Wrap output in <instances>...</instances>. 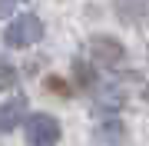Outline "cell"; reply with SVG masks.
I'll list each match as a JSON object with an SVG mask.
<instances>
[{"label": "cell", "instance_id": "2", "mask_svg": "<svg viewBox=\"0 0 149 146\" xmlns=\"http://www.w3.org/2000/svg\"><path fill=\"white\" fill-rule=\"evenodd\" d=\"M27 143L30 146H56L60 143V123L47 113L27 116Z\"/></svg>", "mask_w": 149, "mask_h": 146}, {"label": "cell", "instance_id": "10", "mask_svg": "<svg viewBox=\"0 0 149 146\" xmlns=\"http://www.w3.org/2000/svg\"><path fill=\"white\" fill-rule=\"evenodd\" d=\"M13 13V7H10V0H0V17H10Z\"/></svg>", "mask_w": 149, "mask_h": 146}, {"label": "cell", "instance_id": "8", "mask_svg": "<svg viewBox=\"0 0 149 146\" xmlns=\"http://www.w3.org/2000/svg\"><path fill=\"white\" fill-rule=\"evenodd\" d=\"M73 73H76V80H80L83 87H93V80H96V76H93V70L83 63V60H76V63H73Z\"/></svg>", "mask_w": 149, "mask_h": 146}, {"label": "cell", "instance_id": "5", "mask_svg": "<svg viewBox=\"0 0 149 146\" xmlns=\"http://www.w3.org/2000/svg\"><path fill=\"white\" fill-rule=\"evenodd\" d=\"M96 140L106 143V146H119L126 140V126L119 123V119H109V123H100L96 126Z\"/></svg>", "mask_w": 149, "mask_h": 146}, {"label": "cell", "instance_id": "9", "mask_svg": "<svg viewBox=\"0 0 149 146\" xmlns=\"http://www.w3.org/2000/svg\"><path fill=\"white\" fill-rule=\"evenodd\" d=\"M47 90H53L56 96H70V93H73V90H70L63 80H60V76H50V80H47Z\"/></svg>", "mask_w": 149, "mask_h": 146}, {"label": "cell", "instance_id": "6", "mask_svg": "<svg viewBox=\"0 0 149 146\" xmlns=\"http://www.w3.org/2000/svg\"><path fill=\"white\" fill-rule=\"evenodd\" d=\"M116 7L123 20H136V17L149 13V0H116Z\"/></svg>", "mask_w": 149, "mask_h": 146}, {"label": "cell", "instance_id": "1", "mask_svg": "<svg viewBox=\"0 0 149 146\" xmlns=\"http://www.w3.org/2000/svg\"><path fill=\"white\" fill-rule=\"evenodd\" d=\"M40 37H43V23H40V17L23 13V17H17L10 27H7L3 43H7V47H33Z\"/></svg>", "mask_w": 149, "mask_h": 146}, {"label": "cell", "instance_id": "3", "mask_svg": "<svg viewBox=\"0 0 149 146\" xmlns=\"http://www.w3.org/2000/svg\"><path fill=\"white\" fill-rule=\"evenodd\" d=\"M90 57L103 66H119L126 60V50H123V43H116L109 37H93L90 40Z\"/></svg>", "mask_w": 149, "mask_h": 146}, {"label": "cell", "instance_id": "7", "mask_svg": "<svg viewBox=\"0 0 149 146\" xmlns=\"http://www.w3.org/2000/svg\"><path fill=\"white\" fill-rule=\"evenodd\" d=\"M13 83H17V70L7 63L3 57H0V90H10Z\"/></svg>", "mask_w": 149, "mask_h": 146}, {"label": "cell", "instance_id": "4", "mask_svg": "<svg viewBox=\"0 0 149 146\" xmlns=\"http://www.w3.org/2000/svg\"><path fill=\"white\" fill-rule=\"evenodd\" d=\"M23 110H27V100L17 96L10 103H0V133H10L17 123L23 119Z\"/></svg>", "mask_w": 149, "mask_h": 146}]
</instances>
